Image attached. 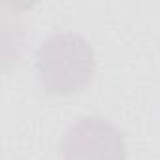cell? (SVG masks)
<instances>
[{"mask_svg": "<svg viewBox=\"0 0 160 160\" xmlns=\"http://www.w3.org/2000/svg\"><path fill=\"white\" fill-rule=\"evenodd\" d=\"M62 160H126L124 134L111 121L92 115L77 119L60 141Z\"/></svg>", "mask_w": 160, "mask_h": 160, "instance_id": "7a4b0ae2", "label": "cell"}, {"mask_svg": "<svg viewBox=\"0 0 160 160\" xmlns=\"http://www.w3.org/2000/svg\"><path fill=\"white\" fill-rule=\"evenodd\" d=\"M38 81L47 94L68 96L83 91L96 73L91 42L77 32H57L36 51Z\"/></svg>", "mask_w": 160, "mask_h": 160, "instance_id": "6da1fadb", "label": "cell"}]
</instances>
